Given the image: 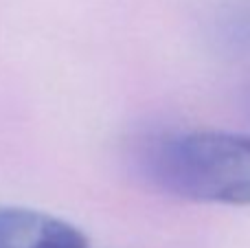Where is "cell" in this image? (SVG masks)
Wrapping results in <instances>:
<instances>
[{
    "label": "cell",
    "instance_id": "3",
    "mask_svg": "<svg viewBox=\"0 0 250 248\" xmlns=\"http://www.w3.org/2000/svg\"><path fill=\"white\" fill-rule=\"evenodd\" d=\"M217 38L230 51H250V0H233L217 16Z\"/></svg>",
    "mask_w": 250,
    "mask_h": 248
},
{
    "label": "cell",
    "instance_id": "2",
    "mask_svg": "<svg viewBox=\"0 0 250 248\" xmlns=\"http://www.w3.org/2000/svg\"><path fill=\"white\" fill-rule=\"evenodd\" d=\"M0 248H88V237L44 211L0 207Z\"/></svg>",
    "mask_w": 250,
    "mask_h": 248
},
{
    "label": "cell",
    "instance_id": "1",
    "mask_svg": "<svg viewBox=\"0 0 250 248\" xmlns=\"http://www.w3.org/2000/svg\"><path fill=\"white\" fill-rule=\"evenodd\" d=\"M138 176L167 196L250 207V136L211 130H165L134 143Z\"/></svg>",
    "mask_w": 250,
    "mask_h": 248
}]
</instances>
